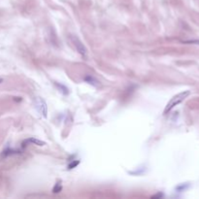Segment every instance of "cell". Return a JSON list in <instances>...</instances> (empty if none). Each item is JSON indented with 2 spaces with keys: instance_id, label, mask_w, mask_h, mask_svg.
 Listing matches in <instances>:
<instances>
[{
  "instance_id": "9",
  "label": "cell",
  "mask_w": 199,
  "mask_h": 199,
  "mask_svg": "<svg viewBox=\"0 0 199 199\" xmlns=\"http://www.w3.org/2000/svg\"><path fill=\"white\" fill-rule=\"evenodd\" d=\"M1 83H3V79L0 78V84H1Z\"/></svg>"
},
{
  "instance_id": "5",
  "label": "cell",
  "mask_w": 199,
  "mask_h": 199,
  "mask_svg": "<svg viewBox=\"0 0 199 199\" xmlns=\"http://www.w3.org/2000/svg\"><path fill=\"white\" fill-rule=\"evenodd\" d=\"M62 189V187H61V182H57V184H55V187L52 188V192H54L55 193H57L59 192H61Z\"/></svg>"
},
{
  "instance_id": "2",
  "label": "cell",
  "mask_w": 199,
  "mask_h": 199,
  "mask_svg": "<svg viewBox=\"0 0 199 199\" xmlns=\"http://www.w3.org/2000/svg\"><path fill=\"white\" fill-rule=\"evenodd\" d=\"M34 105H35V108L37 109V111L42 115V117L46 119L48 117V107L46 102L43 100V98L41 97L34 98Z\"/></svg>"
},
{
  "instance_id": "7",
  "label": "cell",
  "mask_w": 199,
  "mask_h": 199,
  "mask_svg": "<svg viewBox=\"0 0 199 199\" xmlns=\"http://www.w3.org/2000/svg\"><path fill=\"white\" fill-rule=\"evenodd\" d=\"M78 164H79V160H77V161H73L72 163L69 164V165H68V168H69V169H72V168H74V167H75V166L78 165Z\"/></svg>"
},
{
  "instance_id": "3",
  "label": "cell",
  "mask_w": 199,
  "mask_h": 199,
  "mask_svg": "<svg viewBox=\"0 0 199 199\" xmlns=\"http://www.w3.org/2000/svg\"><path fill=\"white\" fill-rule=\"evenodd\" d=\"M70 40L73 43L74 47L76 48V50L78 51L80 55H82L83 57H86L87 55V48L85 47V45L82 43V41L80 40L78 37L75 35H70Z\"/></svg>"
},
{
  "instance_id": "4",
  "label": "cell",
  "mask_w": 199,
  "mask_h": 199,
  "mask_svg": "<svg viewBox=\"0 0 199 199\" xmlns=\"http://www.w3.org/2000/svg\"><path fill=\"white\" fill-rule=\"evenodd\" d=\"M25 143H32V144L38 145V146H44V145H46V143H45V142L41 141V140H39V139H35V138H30V139L25 140Z\"/></svg>"
},
{
  "instance_id": "8",
  "label": "cell",
  "mask_w": 199,
  "mask_h": 199,
  "mask_svg": "<svg viewBox=\"0 0 199 199\" xmlns=\"http://www.w3.org/2000/svg\"><path fill=\"white\" fill-rule=\"evenodd\" d=\"M187 44H199V40H189V41H184Z\"/></svg>"
},
{
  "instance_id": "6",
  "label": "cell",
  "mask_w": 199,
  "mask_h": 199,
  "mask_svg": "<svg viewBox=\"0 0 199 199\" xmlns=\"http://www.w3.org/2000/svg\"><path fill=\"white\" fill-rule=\"evenodd\" d=\"M55 85H57V87H58V89H63L62 92H63L64 94H67V93H68V89H67V87H66L62 86V85H58V84H55Z\"/></svg>"
},
{
  "instance_id": "1",
  "label": "cell",
  "mask_w": 199,
  "mask_h": 199,
  "mask_svg": "<svg viewBox=\"0 0 199 199\" xmlns=\"http://www.w3.org/2000/svg\"><path fill=\"white\" fill-rule=\"evenodd\" d=\"M189 94H190L189 91H185L180 92V93H178V94L175 95V96L172 97L171 99L169 100V102L167 103V105L165 106V109H164V114H167L168 112H170V111L174 107H176L177 105H179L180 103H182L183 101H184V100Z\"/></svg>"
}]
</instances>
